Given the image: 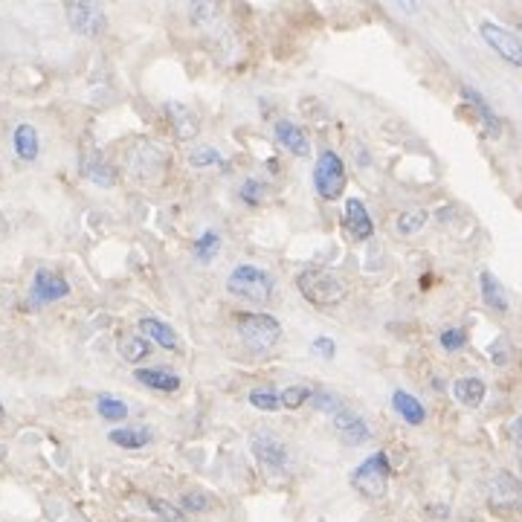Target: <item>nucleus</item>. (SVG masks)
<instances>
[{"label": "nucleus", "mask_w": 522, "mask_h": 522, "mask_svg": "<svg viewBox=\"0 0 522 522\" xmlns=\"http://www.w3.org/2000/svg\"><path fill=\"white\" fill-rule=\"evenodd\" d=\"M461 96H464V102H470L473 108H476V114H479V119H482V125H485V131L490 134V137H499V131H502V122H499V117L493 114V108L485 102L482 99V93L479 90H473V88H461Z\"/></svg>", "instance_id": "obj_20"}, {"label": "nucleus", "mask_w": 522, "mask_h": 522, "mask_svg": "<svg viewBox=\"0 0 522 522\" xmlns=\"http://www.w3.org/2000/svg\"><path fill=\"white\" fill-rule=\"evenodd\" d=\"M189 166H195V168H209V166L227 168V160H223L221 151H215L213 146H197L189 154Z\"/></svg>", "instance_id": "obj_27"}, {"label": "nucleus", "mask_w": 522, "mask_h": 522, "mask_svg": "<svg viewBox=\"0 0 522 522\" xmlns=\"http://www.w3.org/2000/svg\"><path fill=\"white\" fill-rule=\"evenodd\" d=\"M12 146H15V154L24 160V163H33L38 160L41 154V139H38V131L33 128L30 122H21L15 128V137H12Z\"/></svg>", "instance_id": "obj_18"}, {"label": "nucleus", "mask_w": 522, "mask_h": 522, "mask_svg": "<svg viewBox=\"0 0 522 522\" xmlns=\"http://www.w3.org/2000/svg\"><path fill=\"white\" fill-rule=\"evenodd\" d=\"M192 250H195V256L201 259V261H213V259L218 256V250H221V235H218L215 230H206V233L192 244Z\"/></svg>", "instance_id": "obj_28"}, {"label": "nucleus", "mask_w": 522, "mask_h": 522, "mask_svg": "<svg viewBox=\"0 0 522 522\" xmlns=\"http://www.w3.org/2000/svg\"><path fill=\"white\" fill-rule=\"evenodd\" d=\"M44 511L52 522H88L84 519L73 505L59 499V497H52V499H44Z\"/></svg>", "instance_id": "obj_25"}, {"label": "nucleus", "mask_w": 522, "mask_h": 522, "mask_svg": "<svg viewBox=\"0 0 522 522\" xmlns=\"http://www.w3.org/2000/svg\"><path fill=\"white\" fill-rule=\"evenodd\" d=\"M250 403L256 409H261V413H276V409L281 406L279 392H273V389H252L250 392Z\"/></svg>", "instance_id": "obj_31"}, {"label": "nucleus", "mask_w": 522, "mask_h": 522, "mask_svg": "<svg viewBox=\"0 0 522 522\" xmlns=\"http://www.w3.org/2000/svg\"><path fill=\"white\" fill-rule=\"evenodd\" d=\"M96 413L105 421H125L128 418V406H125L114 394H99L96 398Z\"/></svg>", "instance_id": "obj_26"}, {"label": "nucleus", "mask_w": 522, "mask_h": 522, "mask_svg": "<svg viewBox=\"0 0 522 522\" xmlns=\"http://www.w3.org/2000/svg\"><path fill=\"white\" fill-rule=\"evenodd\" d=\"M235 328L250 351H270L281 340V326L270 314H238Z\"/></svg>", "instance_id": "obj_3"}, {"label": "nucleus", "mask_w": 522, "mask_h": 522, "mask_svg": "<svg viewBox=\"0 0 522 522\" xmlns=\"http://www.w3.org/2000/svg\"><path fill=\"white\" fill-rule=\"evenodd\" d=\"M238 195H242V201L250 204V206H259L261 197H264V186L259 180H244V186L238 189Z\"/></svg>", "instance_id": "obj_36"}, {"label": "nucleus", "mask_w": 522, "mask_h": 522, "mask_svg": "<svg viewBox=\"0 0 522 522\" xmlns=\"http://www.w3.org/2000/svg\"><path fill=\"white\" fill-rule=\"evenodd\" d=\"M273 134H276V143H279L281 148H285V151H290L293 157H308L310 143H308L305 131H302L296 122H290V119H279V122H276V128H273Z\"/></svg>", "instance_id": "obj_15"}, {"label": "nucleus", "mask_w": 522, "mask_h": 522, "mask_svg": "<svg viewBox=\"0 0 522 522\" xmlns=\"http://www.w3.org/2000/svg\"><path fill=\"white\" fill-rule=\"evenodd\" d=\"M439 343L447 351H459V348L468 346V334H464V328H447V331H441Z\"/></svg>", "instance_id": "obj_34"}, {"label": "nucleus", "mask_w": 522, "mask_h": 522, "mask_svg": "<svg viewBox=\"0 0 522 522\" xmlns=\"http://www.w3.org/2000/svg\"><path fill=\"white\" fill-rule=\"evenodd\" d=\"M166 117H168V122H172L177 139H183V143H189V139H195L197 134H201V119H197V114L189 105L166 102Z\"/></svg>", "instance_id": "obj_13"}, {"label": "nucleus", "mask_w": 522, "mask_h": 522, "mask_svg": "<svg viewBox=\"0 0 522 522\" xmlns=\"http://www.w3.org/2000/svg\"><path fill=\"white\" fill-rule=\"evenodd\" d=\"M488 505L499 514H522V479L497 473L488 488Z\"/></svg>", "instance_id": "obj_6"}, {"label": "nucleus", "mask_w": 522, "mask_h": 522, "mask_svg": "<svg viewBox=\"0 0 522 522\" xmlns=\"http://www.w3.org/2000/svg\"><path fill=\"white\" fill-rule=\"evenodd\" d=\"M511 435H514V441L522 447V415H517V421H514V427H511Z\"/></svg>", "instance_id": "obj_39"}, {"label": "nucleus", "mask_w": 522, "mask_h": 522, "mask_svg": "<svg viewBox=\"0 0 522 522\" xmlns=\"http://www.w3.org/2000/svg\"><path fill=\"white\" fill-rule=\"evenodd\" d=\"M392 406H394V413H398L406 424H413V427H418V424H424V418H427V409H424V403H421L415 394H409V392H403V389H398L392 394Z\"/></svg>", "instance_id": "obj_17"}, {"label": "nucleus", "mask_w": 522, "mask_h": 522, "mask_svg": "<svg viewBox=\"0 0 522 522\" xmlns=\"http://www.w3.org/2000/svg\"><path fill=\"white\" fill-rule=\"evenodd\" d=\"M310 398H314V389L310 386H288L285 392H279V401L285 409H299Z\"/></svg>", "instance_id": "obj_30"}, {"label": "nucleus", "mask_w": 522, "mask_h": 522, "mask_svg": "<svg viewBox=\"0 0 522 522\" xmlns=\"http://www.w3.org/2000/svg\"><path fill=\"white\" fill-rule=\"evenodd\" d=\"M479 288H482V299L490 310H499V314H505L508 310V293L505 288L499 285V279L493 276V273H482L479 276Z\"/></svg>", "instance_id": "obj_23"}, {"label": "nucleus", "mask_w": 522, "mask_h": 522, "mask_svg": "<svg viewBox=\"0 0 522 522\" xmlns=\"http://www.w3.org/2000/svg\"><path fill=\"white\" fill-rule=\"evenodd\" d=\"M479 35L485 38V44L499 55V59H505L508 64L514 67H522V44L519 38L514 33L502 30L499 24L493 21H482V26H479Z\"/></svg>", "instance_id": "obj_8"}, {"label": "nucleus", "mask_w": 522, "mask_h": 522, "mask_svg": "<svg viewBox=\"0 0 522 522\" xmlns=\"http://www.w3.org/2000/svg\"><path fill=\"white\" fill-rule=\"evenodd\" d=\"M227 290L235 299H244L252 305H267L273 296V279L261 267L252 264H238L227 276Z\"/></svg>", "instance_id": "obj_2"}, {"label": "nucleus", "mask_w": 522, "mask_h": 522, "mask_svg": "<svg viewBox=\"0 0 522 522\" xmlns=\"http://www.w3.org/2000/svg\"><path fill=\"white\" fill-rule=\"evenodd\" d=\"M348 186V175H346V166L340 160V154L337 151H322L317 157V166H314V189L319 197H326V201H337V197H343Z\"/></svg>", "instance_id": "obj_5"}, {"label": "nucleus", "mask_w": 522, "mask_h": 522, "mask_svg": "<svg viewBox=\"0 0 522 522\" xmlns=\"http://www.w3.org/2000/svg\"><path fill=\"white\" fill-rule=\"evenodd\" d=\"M310 351H317L322 360H331L337 355V343L331 340V337H317V340L310 343Z\"/></svg>", "instance_id": "obj_38"}, {"label": "nucleus", "mask_w": 522, "mask_h": 522, "mask_svg": "<svg viewBox=\"0 0 522 522\" xmlns=\"http://www.w3.org/2000/svg\"><path fill=\"white\" fill-rule=\"evenodd\" d=\"M296 288L317 308H334L346 302L348 296L346 281L331 270H322V267H305V270L296 276Z\"/></svg>", "instance_id": "obj_1"}, {"label": "nucleus", "mask_w": 522, "mask_h": 522, "mask_svg": "<svg viewBox=\"0 0 522 522\" xmlns=\"http://www.w3.org/2000/svg\"><path fill=\"white\" fill-rule=\"evenodd\" d=\"M430 221V213L427 209H409L398 218V233L401 235H415L418 230H424V223Z\"/></svg>", "instance_id": "obj_29"}, {"label": "nucleus", "mask_w": 522, "mask_h": 522, "mask_svg": "<svg viewBox=\"0 0 522 522\" xmlns=\"http://www.w3.org/2000/svg\"><path fill=\"white\" fill-rule=\"evenodd\" d=\"M79 172H81V177H88L90 183H96V186H105V189L117 183V172L108 166V160L99 151H84L81 154Z\"/></svg>", "instance_id": "obj_14"}, {"label": "nucleus", "mask_w": 522, "mask_h": 522, "mask_svg": "<svg viewBox=\"0 0 522 522\" xmlns=\"http://www.w3.org/2000/svg\"><path fill=\"white\" fill-rule=\"evenodd\" d=\"M488 355H490V360L497 363V365H505L508 360H511V343H508L505 337H499V340H493V343H490Z\"/></svg>", "instance_id": "obj_37"}, {"label": "nucleus", "mask_w": 522, "mask_h": 522, "mask_svg": "<svg viewBox=\"0 0 522 522\" xmlns=\"http://www.w3.org/2000/svg\"><path fill=\"white\" fill-rule=\"evenodd\" d=\"M64 296H70V285L64 281V276L41 267V270L35 273V279H33V302L35 305H50V302L64 299Z\"/></svg>", "instance_id": "obj_11"}, {"label": "nucleus", "mask_w": 522, "mask_h": 522, "mask_svg": "<svg viewBox=\"0 0 522 522\" xmlns=\"http://www.w3.org/2000/svg\"><path fill=\"white\" fill-rule=\"evenodd\" d=\"M139 331H143L146 340H154V343L168 348V351H180V340H177L175 328H168L163 319L143 317V319H139Z\"/></svg>", "instance_id": "obj_16"}, {"label": "nucleus", "mask_w": 522, "mask_h": 522, "mask_svg": "<svg viewBox=\"0 0 522 522\" xmlns=\"http://www.w3.org/2000/svg\"><path fill=\"white\" fill-rule=\"evenodd\" d=\"M4 415H6V409H4V403H0V421H4Z\"/></svg>", "instance_id": "obj_40"}, {"label": "nucleus", "mask_w": 522, "mask_h": 522, "mask_svg": "<svg viewBox=\"0 0 522 522\" xmlns=\"http://www.w3.org/2000/svg\"><path fill=\"white\" fill-rule=\"evenodd\" d=\"M331 424H334V430H337V435H340V441H343V444L357 447V444H365V441L372 439L369 424H365V421H363L348 403L340 409V413H334V415H331Z\"/></svg>", "instance_id": "obj_10"}, {"label": "nucleus", "mask_w": 522, "mask_h": 522, "mask_svg": "<svg viewBox=\"0 0 522 522\" xmlns=\"http://www.w3.org/2000/svg\"><path fill=\"white\" fill-rule=\"evenodd\" d=\"M108 441L122 450H143L151 444V432L146 427H119V430H110Z\"/></svg>", "instance_id": "obj_22"}, {"label": "nucleus", "mask_w": 522, "mask_h": 522, "mask_svg": "<svg viewBox=\"0 0 522 522\" xmlns=\"http://www.w3.org/2000/svg\"><path fill=\"white\" fill-rule=\"evenodd\" d=\"M189 15H192V21L197 26H206V24H213L218 18V6L215 4H195Z\"/></svg>", "instance_id": "obj_35"}, {"label": "nucleus", "mask_w": 522, "mask_h": 522, "mask_svg": "<svg viewBox=\"0 0 522 522\" xmlns=\"http://www.w3.org/2000/svg\"><path fill=\"white\" fill-rule=\"evenodd\" d=\"M485 392H488L485 380H479V377H459L453 384V398L468 409H476L479 403H482Z\"/></svg>", "instance_id": "obj_19"}, {"label": "nucleus", "mask_w": 522, "mask_h": 522, "mask_svg": "<svg viewBox=\"0 0 522 522\" xmlns=\"http://www.w3.org/2000/svg\"><path fill=\"white\" fill-rule=\"evenodd\" d=\"M148 505H151V511L157 514L163 522H186V514H183L180 508H177V505H172V502L151 497V499H148Z\"/></svg>", "instance_id": "obj_32"}, {"label": "nucleus", "mask_w": 522, "mask_h": 522, "mask_svg": "<svg viewBox=\"0 0 522 522\" xmlns=\"http://www.w3.org/2000/svg\"><path fill=\"white\" fill-rule=\"evenodd\" d=\"M250 450L259 464L267 470H285L288 468V444L276 439L273 432H256L250 439Z\"/></svg>", "instance_id": "obj_9"}, {"label": "nucleus", "mask_w": 522, "mask_h": 522, "mask_svg": "<svg viewBox=\"0 0 522 522\" xmlns=\"http://www.w3.org/2000/svg\"><path fill=\"white\" fill-rule=\"evenodd\" d=\"M67 21L73 26V33L84 38H99L108 26V15L99 4H67Z\"/></svg>", "instance_id": "obj_7"}, {"label": "nucleus", "mask_w": 522, "mask_h": 522, "mask_svg": "<svg viewBox=\"0 0 522 522\" xmlns=\"http://www.w3.org/2000/svg\"><path fill=\"white\" fill-rule=\"evenodd\" d=\"M519 33H522V24H519Z\"/></svg>", "instance_id": "obj_41"}, {"label": "nucleus", "mask_w": 522, "mask_h": 522, "mask_svg": "<svg viewBox=\"0 0 522 522\" xmlns=\"http://www.w3.org/2000/svg\"><path fill=\"white\" fill-rule=\"evenodd\" d=\"M151 355V340H146L143 334L139 337H122L119 340V357L125 363H139Z\"/></svg>", "instance_id": "obj_24"}, {"label": "nucleus", "mask_w": 522, "mask_h": 522, "mask_svg": "<svg viewBox=\"0 0 522 522\" xmlns=\"http://www.w3.org/2000/svg\"><path fill=\"white\" fill-rule=\"evenodd\" d=\"M134 375H137L139 384L154 389V392H177L180 389V377L168 369H137Z\"/></svg>", "instance_id": "obj_21"}, {"label": "nucleus", "mask_w": 522, "mask_h": 522, "mask_svg": "<svg viewBox=\"0 0 522 522\" xmlns=\"http://www.w3.org/2000/svg\"><path fill=\"white\" fill-rule=\"evenodd\" d=\"M343 227L355 242H369V238L375 235V223H372L369 213H365V204L360 201V197H348L346 201Z\"/></svg>", "instance_id": "obj_12"}, {"label": "nucleus", "mask_w": 522, "mask_h": 522, "mask_svg": "<svg viewBox=\"0 0 522 522\" xmlns=\"http://www.w3.org/2000/svg\"><path fill=\"white\" fill-rule=\"evenodd\" d=\"M180 508H183V514H204L209 508V497L204 490H189V493H183Z\"/></svg>", "instance_id": "obj_33"}, {"label": "nucleus", "mask_w": 522, "mask_h": 522, "mask_svg": "<svg viewBox=\"0 0 522 522\" xmlns=\"http://www.w3.org/2000/svg\"><path fill=\"white\" fill-rule=\"evenodd\" d=\"M389 470H392L389 456L380 450V453L360 461V468L351 473V485H355V490H360L365 499H384L389 488Z\"/></svg>", "instance_id": "obj_4"}]
</instances>
